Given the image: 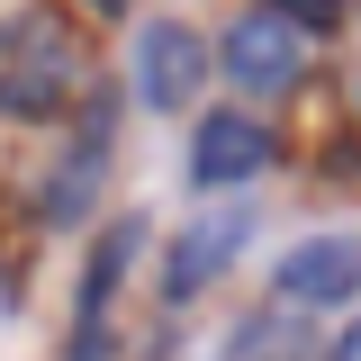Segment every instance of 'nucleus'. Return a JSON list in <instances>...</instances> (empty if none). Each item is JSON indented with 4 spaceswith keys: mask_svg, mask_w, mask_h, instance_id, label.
Returning <instances> with one entry per match:
<instances>
[{
    "mask_svg": "<svg viewBox=\"0 0 361 361\" xmlns=\"http://www.w3.org/2000/svg\"><path fill=\"white\" fill-rule=\"evenodd\" d=\"M82 82V54H73V27L45 18V9H18L0 18V109L9 118H54Z\"/></svg>",
    "mask_w": 361,
    "mask_h": 361,
    "instance_id": "f257e3e1",
    "label": "nucleus"
},
{
    "mask_svg": "<svg viewBox=\"0 0 361 361\" xmlns=\"http://www.w3.org/2000/svg\"><path fill=\"white\" fill-rule=\"evenodd\" d=\"M307 37H316V18H298V9H244L217 37V63L208 73H226V82L253 90V99H271V90H289L307 73Z\"/></svg>",
    "mask_w": 361,
    "mask_h": 361,
    "instance_id": "f03ea898",
    "label": "nucleus"
},
{
    "mask_svg": "<svg viewBox=\"0 0 361 361\" xmlns=\"http://www.w3.org/2000/svg\"><path fill=\"white\" fill-rule=\"evenodd\" d=\"M361 289V235H307L271 262V298L280 316H307V307H343Z\"/></svg>",
    "mask_w": 361,
    "mask_h": 361,
    "instance_id": "7ed1b4c3",
    "label": "nucleus"
},
{
    "mask_svg": "<svg viewBox=\"0 0 361 361\" xmlns=\"http://www.w3.org/2000/svg\"><path fill=\"white\" fill-rule=\"evenodd\" d=\"M199 82H208L199 27L145 18V27H135V99H145V109H180V99H199Z\"/></svg>",
    "mask_w": 361,
    "mask_h": 361,
    "instance_id": "20e7f679",
    "label": "nucleus"
},
{
    "mask_svg": "<svg viewBox=\"0 0 361 361\" xmlns=\"http://www.w3.org/2000/svg\"><path fill=\"white\" fill-rule=\"evenodd\" d=\"M253 244V208L244 199H217V208H199V217L180 226V244H172V271H163V289H172V307L180 298H199L208 280H217L235 253Z\"/></svg>",
    "mask_w": 361,
    "mask_h": 361,
    "instance_id": "39448f33",
    "label": "nucleus"
},
{
    "mask_svg": "<svg viewBox=\"0 0 361 361\" xmlns=\"http://www.w3.org/2000/svg\"><path fill=\"white\" fill-rule=\"evenodd\" d=\"M271 163V135L253 109H208L199 135H190V180L199 190H235V180H253Z\"/></svg>",
    "mask_w": 361,
    "mask_h": 361,
    "instance_id": "423d86ee",
    "label": "nucleus"
},
{
    "mask_svg": "<svg viewBox=\"0 0 361 361\" xmlns=\"http://www.w3.org/2000/svg\"><path fill=\"white\" fill-rule=\"evenodd\" d=\"M127 253H135V226H118V235L90 253V280H82V325H73V343H82V353H90V334H99V307H109V289H118Z\"/></svg>",
    "mask_w": 361,
    "mask_h": 361,
    "instance_id": "0eeeda50",
    "label": "nucleus"
},
{
    "mask_svg": "<svg viewBox=\"0 0 361 361\" xmlns=\"http://www.w3.org/2000/svg\"><path fill=\"white\" fill-rule=\"evenodd\" d=\"M244 361H289V325L271 316V325H244V343H235Z\"/></svg>",
    "mask_w": 361,
    "mask_h": 361,
    "instance_id": "6e6552de",
    "label": "nucleus"
},
{
    "mask_svg": "<svg viewBox=\"0 0 361 361\" xmlns=\"http://www.w3.org/2000/svg\"><path fill=\"white\" fill-rule=\"evenodd\" d=\"M316 361H361V316H353V325H343V334H334V343H325Z\"/></svg>",
    "mask_w": 361,
    "mask_h": 361,
    "instance_id": "1a4fd4ad",
    "label": "nucleus"
}]
</instances>
